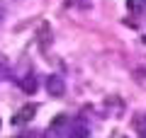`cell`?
Wrapping results in <instances>:
<instances>
[{
  "label": "cell",
  "instance_id": "6da1fadb",
  "mask_svg": "<svg viewBox=\"0 0 146 138\" xmlns=\"http://www.w3.org/2000/svg\"><path fill=\"white\" fill-rule=\"evenodd\" d=\"M46 92L51 95V97H63V95H66V82H63V78L61 75H49Z\"/></svg>",
  "mask_w": 146,
  "mask_h": 138
},
{
  "label": "cell",
  "instance_id": "7a4b0ae2",
  "mask_svg": "<svg viewBox=\"0 0 146 138\" xmlns=\"http://www.w3.org/2000/svg\"><path fill=\"white\" fill-rule=\"evenodd\" d=\"M34 114H36V104H25V107H22L20 112L12 116V124H15V126H22V124L32 121V119H34Z\"/></svg>",
  "mask_w": 146,
  "mask_h": 138
},
{
  "label": "cell",
  "instance_id": "3957f363",
  "mask_svg": "<svg viewBox=\"0 0 146 138\" xmlns=\"http://www.w3.org/2000/svg\"><path fill=\"white\" fill-rule=\"evenodd\" d=\"M36 87H39V80H36L34 73H27V75L20 78V90L25 92V95H34Z\"/></svg>",
  "mask_w": 146,
  "mask_h": 138
},
{
  "label": "cell",
  "instance_id": "277c9868",
  "mask_svg": "<svg viewBox=\"0 0 146 138\" xmlns=\"http://www.w3.org/2000/svg\"><path fill=\"white\" fill-rule=\"evenodd\" d=\"M68 138H90V128L85 126V124H76V126H71V131H68Z\"/></svg>",
  "mask_w": 146,
  "mask_h": 138
},
{
  "label": "cell",
  "instance_id": "5b68a950",
  "mask_svg": "<svg viewBox=\"0 0 146 138\" xmlns=\"http://www.w3.org/2000/svg\"><path fill=\"white\" fill-rule=\"evenodd\" d=\"M49 34H51V29H49V24H46V22H42V27H39V46H42V49H46Z\"/></svg>",
  "mask_w": 146,
  "mask_h": 138
},
{
  "label": "cell",
  "instance_id": "8992f818",
  "mask_svg": "<svg viewBox=\"0 0 146 138\" xmlns=\"http://www.w3.org/2000/svg\"><path fill=\"white\" fill-rule=\"evenodd\" d=\"M66 124H68V116H66V114H58V116L51 121V126H49V128H51V131H61Z\"/></svg>",
  "mask_w": 146,
  "mask_h": 138
},
{
  "label": "cell",
  "instance_id": "52a82bcc",
  "mask_svg": "<svg viewBox=\"0 0 146 138\" xmlns=\"http://www.w3.org/2000/svg\"><path fill=\"white\" fill-rule=\"evenodd\" d=\"M90 0H66V7H88Z\"/></svg>",
  "mask_w": 146,
  "mask_h": 138
},
{
  "label": "cell",
  "instance_id": "ba28073f",
  "mask_svg": "<svg viewBox=\"0 0 146 138\" xmlns=\"http://www.w3.org/2000/svg\"><path fill=\"white\" fill-rule=\"evenodd\" d=\"M129 10L139 15V12H141V0H129Z\"/></svg>",
  "mask_w": 146,
  "mask_h": 138
},
{
  "label": "cell",
  "instance_id": "9c48e42d",
  "mask_svg": "<svg viewBox=\"0 0 146 138\" xmlns=\"http://www.w3.org/2000/svg\"><path fill=\"white\" fill-rule=\"evenodd\" d=\"M122 138H127V136H122Z\"/></svg>",
  "mask_w": 146,
  "mask_h": 138
}]
</instances>
